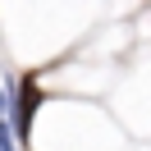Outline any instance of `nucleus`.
<instances>
[{"instance_id":"1","label":"nucleus","mask_w":151,"mask_h":151,"mask_svg":"<svg viewBox=\"0 0 151 151\" xmlns=\"http://www.w3.org/2000/svg\"><path fill=\"white\" fill-rule=\"evenodd\" d=\"M37 105H41V87H37V78H23L19 83V105H14V114H9V128L19 133L23 142L32 137V114H37Z\"/></svg>"}]
</instances>
